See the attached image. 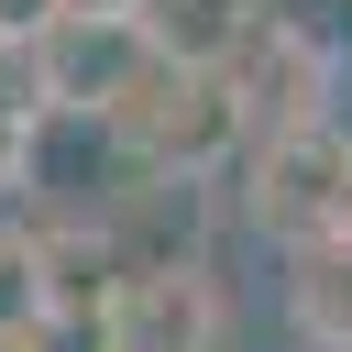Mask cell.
<instances>
[{"label":"cell","instance_id":"1","mask_svg":"<svg viewBox=\"0 0 352 352\" xmlns=\"http://www.w3.org/2000/svg\"><path fill=\"white\" fill-rule=\"evenodd\" d=\"M110 132H121V154H132L143 176H231L242 143H253V99H242L231 66H176V55H154V77L110 110Z\"/></svg>","mask_w":352,"mask_h":352},{"label":"cell","instance_id":"2","mask_svg":"<svg viewBox=\"0 0 352 352\" xmlns=\"http://www.w3.org/2000/svg\"><path fill=\"white\" fill-rule=\"evenodd\" d=\"M242 220L275 231L286 253L352 231V121L308 110V121H264L242 143Z\"/></svg>","mask_w":352,"mask_h":352},{"label":"cell","instance_id":"3","mask_svg":"<svg viewBox=\"0 0 352 352\" xmlns=\"http://www.w3.org/2000/svg\"><path fill=\"white\" fill-rule=\"evenodd\" d=\"M143 77H154V33H143V11H55L44 44L22 55V88H33L44 110H99V121H110Z\"/></svg>","mask_w":352,"mask_h":352},{"label":"cell","instance_id":"4","mask_svg":"<svg viewBox=\"0 0 352 352\" xmlns=\"http://www.w3.org/2000/svg\"><path fill=\"white\" fill-rule=\"evenodd\" d=\"M99 352H220L209 264H132L99 308Z\"/></svg>","mask_w":352,"mask_h":352},{"label":"cell","instance_id":"5","mask_svg":"<svg viewBox=\"0 0 352 352\" xmlns=\"http://www.w3.org/2000/svg\"><path fill=\"white\" fill-rule=\"evenodd\" d=\"M143 33H154V55H176V66H231V55L264 33V0H143Z\"/></svg>","mask_w":352,"mask_h":352},{"label":"cell","instance_id":"6","mask_svg":"<svg viewBox=\"0 0 352 352\" xmlns=\"http://www.w3.org/2000/svg\"><path fill=\"white\" fill-rule=\"evenodd\" d=\"M286 308H297V341H352V231H330V242L297 253Z\"/></svg>","mask_w":352,"mask_h":352},{"label":"cell","instance_id":"7","mask_svg":"<svg viewBox=\"0 0 352 352\" xmlns=\"http://www.w3.org/2000/svg\"><path fill=\"white\" fill-rule=\"evenodd\" d=\"M55 319L44 297V231H0V341H33Z\"/></svg>","mask_w":352,"mask_h":352},{"label":"cell","instance_id":"8","mask_svg":"<svg viewBox=\"0 0 352 352\" xmlns=\"http://www.w3.org/2000/svg\"><path fill=\"white\" fill-rule=\"evenodd\" d=\"M22 165H33V88H22V66L0 55V198L22 187Z\"/></svg>","mask_w":352,"mask_h":352},{"label":"cell","instance_id":"9","mask_svg":"<svg viewBox=\"0 0 352 352\" xmlns=\"http://www.w3.org/2000/svg\"><path fill=\"white\" fill-rule=\"evenodd\" d=\"M55 11H66V0H0V55L22 66V55L44 44V22H55Z\"/></svg>","mask_w":352,"mask_h":352},{"label":"cell","instance_id":"10","mask_svg":"<svg viewBox=\"0 0 352 352\" xmlns=\"http://www.w3.org/2000/svg\"><path fill=\"white\" fill-rule=\"evenodd\" d=\"M66 11H143V0H66Z\"/></svg>","mask_w":352,"mask_h":352}]
</instances>
